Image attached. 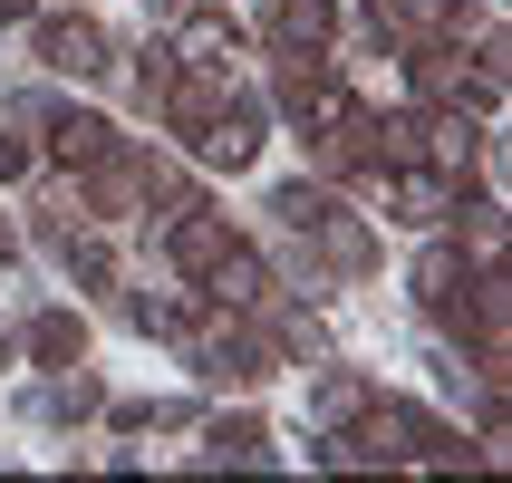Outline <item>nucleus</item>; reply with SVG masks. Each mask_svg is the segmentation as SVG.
I'll use <instances>...</instances> for the list:
<instances>
[{"instance_id": "obj_14", "label": "nucleus", "mask_w": 512, "mask_h": 483, "mask_svg": "<svg viewBox=\"0 0 512 483\" xmlns=\"http://www.w3.org/2000/svg\"><path fill=\"white\" fill-rule=\"evenodd\" d=\"M358 406H368V387H358V377H329V387L310 397V426H319V435H339L348 416H358Z\"/></svg>"}, {"instance_id": "obj_12", "label": "nucleus", "mask_w": 512, "mask_h": 483, "mask_svg": "<svg viewBox=\"0 0 512 483\" xmlns=\"http://www.w3.org/2000/svg\"><path fill=\"white\" fill-rule=\"evenodd\" d=\"M416 126H426V165H435V174H464L493 116H464V107H445V116H416Z\"/></svg>"}, {"instance_id": "obj_4", "label": "nucleus", "mask_w": 512, "mask_h": 483, "mask_svg": "<svg viewBox=\"0 0 512 483\" xmlns=\"http://www.w3.org/2000/svg\"><path fill=\"white\" fill-rule=\"evenodd\" d=\"M358 184H368L377 203H387V213H397V223H416V232H435V223H455V174H435V165H397V174H358Z\"/></svg>"}, {"instance_id": "obj_7", "label": "nucleus", "mask_w": 512, "mask_h": 483, "mask_svg": "<svg viewBox=\"0 0 512 483\" xmlns=\"http://www.w3.org/2000/svg\"><path fill=\"white\" fill-rule=\"evenodd\" d=\"M165 58H174V68H223V78H232V58H242V20H232V10H184Z\"/></svg>"}, {"instance_id": "obj_16", "label": "nucleus", "mask_w": 512, "mask_h": 483, "mask_svg": "<svg viewBox=\"0 0 512 483\" xmlns=\"http://www.w3.org/2000/svg\"><path fill=\"white\" fill-rule=\"evenodd\" d=\"M39 406V416H58V426H78L87 406H97V387H87V377H68V387H49V397H29Z\"/></svg>"}, {"instance_id": "obj_10", "label": "nucleus", "mask_w": 512, "mask_h": 483, "mask_svg": "<svg viewBox=\"0 0 512 483\" xmlns=\"http://www.w3.org/2000/svg\"><path fill=\"white\" fill-rule=\"evenodd\" d=\"M464 290H474L464 242H426V261H416V300H426L435 319H464Z\"/></svg>"}, {"instance_id": "obj_6", "label": "nucleus", "mask_w": 512, "mask_h": 483, "mask_svg": "<svg viewBox=\"0 0 512 483\" xmlns=\"http://www.w3.org/2000/svg\"><path fill=\"white\" fill-rule=\"evenodd\" d=\"M39 68H49V78H107V68H116V39L97 20L49 10V20H39Z\"/></svg>"}, {"instance_id": "obj_2", "label": "nucleus", "mask_w": 512, "mask_h": 483, "mask_svg": "<svg viewBox=\"0 0 512 483\" xmlns=\"http://www.w3.org/2000/svg\"><path fill=\"white\" fill-rule=\"evenodd\" d=\"M194 290H203V310H232V319H252V310H271V261H261L252 242L232 232L223 252H213V261L194 271Z\"/></svg>"}, {"instance_id": "obj_17", "label": "nucleus", "mask_w": 512, "mask_h": 483, "mask_svg": "<svg viewBox=\"0 0 512 483\" xmlns=\"http://www.w3.org/2000/svg\"><path fill=\"white\" fill-rule=\"evenodd\" d=\"M29 174H39V145L0 126V184H29Z\"/></svg>"}, {"instance_id": "obj_8", "label": "nucleus", "mask_w": 512, "mask_h": 483, "mask_svg": "<svg viewBox=\"0 0 512 483\" xmlns=\"http://www.w3.org/2000/svg\"><path fill=\"white\" fill-rule=\"evenodd\" d=\"M39 126H49V145H39V155H49V165H68V174H87V165L116 145V126H107V116H87V107H49Z\"/></svg>"}, {"instance_id": "obj_5", "label": "nucleus", "mask_w": 512, "mask_h": 483, "mask_svg": "<svg viewBox=\"0 0 512 483\" xmlns=\"http://www.w3.org/2000/svg\"><path fill=\"white\" fill-rule=\"evenodd\" d=\"M78 194H87V223H126V213H145V203H155V174H145V155L107 145V155L78 174Z\"/></svg>"}, {"instance_id": "obj_3", "label": "nucleus", "mask_w": 512, "mask_h": 483, "mask_svg": "<svg viewBox=\"0 0 512 483\" xmlns=\"http://www.w3.org/2000/svg\"><path fill=\"white\" fill-rule=\"evenodd\" d=\"M184 348H194V368H203V377H242V387L271 368V339H261V329H242L232 310H203L194 329H184Z\"/></svg>"}, {"instance_id": "obj_1", "label": "nucleus", "mask_w": 512, "mask_h": 483, "mask_svg": "<svg viewBox=\"0 0 512 483\" xmlns=\"http://www.w3.org/2000/svg\"><path fill=\"white\" fill-rule=\"evenodd\" d=\"M184 155H194V165H213V174H242V165L261 155V97H252V87H232L223 107L184 136Z\"/></svg>"}, {"instance_id": "obj_15", "label": "nucleus", "mask_w": 512, "mask_h": 483, "mask_svg": "<svg viewBox=\"0 0 512 483\" xmlns=\"http://www.w3.org/2000/svg\"><path fill=\"white\" fill-rule=\"evenodd\" d=\"M213 455H232V464H261L271 445H261V426H252V416H213Z\"/></svg>"}, {"instance_id": "obj_13", "label": "nucleus", "mask_w": 512, "mask_h": 483, "mask_svg": "<svg viewBox=\"0 0 512 483\" xmlns=\"http://www.w3.org/2000/svg\"><path fill=\"white\" fill-rule=\"evenodd\" d=\"M29 358H39V368H68V358H78V319H68V310L29 319Z\"/></svg>"}, {"instance_id": "obj_18", "label": "nucleus", "mask_w": 512, "mask_h": 483, "mask_svg": "<svg viewBox=\"0 0 512 483\" xmlns=\"http://www.w3.org/2000/svg\"><path fill=\"white\" fill-rule=\"evenodd\" d=\"M281 348H300V358H319L329 339H319V319H300V310H290V319H281Z\"/></svg>"}, {"instance_id": "obj_9", "label": "nucleus", "mask_w": 512, "mask_h": 483, "mask_svg": "<svg viewBox=\"0 0 512 483\" xmlns=\"http://www.w3.org/2000/svg\"><path fill=\"white\" fill-rule=\"evenodd\" d=\"M271 39H281V58H329L339 49V0H281Z\"/></svg>"}, {"instance_id": "obj_11", "label": "nucleus", "mask_w": 512, "mask_h": 483, "mask_svg": "<svg viewBox=\"0 0 512 483\" xmlns=\"http://www.w3.org/2000/svg\"><path fill=\"white\" fill-rule=\"evenodd\" d=\"M126 319H136L145 339H184V329H194V319H203V290L184 281V271H174L165 290H136V300H126Z\"/></svg>"}]
</instances>
